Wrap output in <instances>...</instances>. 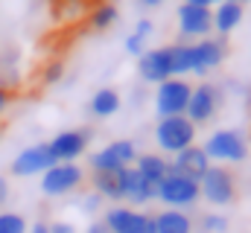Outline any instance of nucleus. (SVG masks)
I'll return each instance as SVG.
<instances>
[{"label":"nucleus","instance_id":"f257e3e1","mask_svg":"<svg viewBox=\"0 0 251 233\" xmlns=\"http://www.w3.org/2000/svg\"><path fill=\"white\" fill-rule=\"evenodd\" d=\"M201 149L207 152L210 163H219V166L222 163H243L249 158V140L237 128H219V131H213L204 140Z\"/></svg>","mask_w":251,"mask_h":233},{"label":"nucleus","instance_id":"f03ea898","mask_svg":"<svg viewBox=\"0 0 251 233\" xmlns=\"http://www.w3.org/2000/svg\"><path fill=\"white\" fill-rule=\"evenodd\" d=\"M199 198H201L199 181H193L187 175H178V172L167 175L158 184V195H155V201H161V204H167L173 210H190V207L199 204Z\"/></svg>","mask_w":251,"mask_h":233},{"label":"nucleus","instance_id":"7ed1b4c3","mask_svg":"<svg viewBox=\"0 0 251 233\" xmlns=\"http://www.w3.org/2000/svg\"><path fill=\"white\" fill-rule=\"evenodd\" d=\"M155 143L161 152L167 155H178L181 149H187L196 143V125L184 114L178 116H161L155 125Z\"/></svg>","mask_w":251,"mask_h":233},{"label":"nucleus","instance_id":"20e7f679","mask_svg":"<svg viewBox=\"0 0 251 233\" xmlns=\"http://www.w3.org/2000/svg\"><path fill=\"white\" fill-rule=\"evenodd\" d=\"M199 186H201V198L210 201L213 207H228L237 201V178L231 175V169L219 163H210V169L201 175Z\"/></svg>","mask_w":251,"mask_h":233},{"label":"nucleus","instance_id":"39448f33","mask_svg":"<svg viewBox=\"0 0 251 233\" xmlns=\"http://www.w3.org/2000/svg\"><path fill=\"white\" fill-rule=\"evenodd\" d=\"M190 93H193V85H190L187 79H181V76H173V79L161 82L158 91H155V111H158V119H161V116L187 114Z\"/></svg>","mask_w":251,"mask_h":233},{"label":"nucleus","instance_id":"423d86ee","mask_svg":"<svg viewBox=\"0 0 251 233\" xmlns=\"http://www.w3.org/2000/svg\"><path fill=\"white\" fill-rule=\"evenodd\" d=\"M137 146L131 140H111L100 152L91 155V172H120L126 166H134Z\"/></svg>","mask_w":251,"mask_h":233},{"label":"nucleus","instance_id":"0eeeda50","mask_svg":"<svg viewBox=\"0 0 251 233\" xmlns=\"http://www.w3.org/2000/svg\"><path fill=\"white\" fill-rule=\"evenodd\" d=\"M102 222H105L108 233H158L149 213L134 210V207H126V204H111L105 210V219Z\"/></svg>","mask_w":251,"mask_h":233},{"label":"nucleus","instance_id":"6e6552de","mask_svg":"<svg viewBox=\"0 0 251 233\" xmlns=\"http://www.w3.org/2000/svg\"><path fill=\"white\" fill-rule=\"evenodd\" d=\"M85 172L79 163H53L47 172L41 175V192L44 195H67L73 192L76 186H82Z\"/></svg>","mask_w":251,"mask_h":233},{"label":"nucleus","instance_id":"1a4fd4ad","mask_svg":"<svg viewBox=\"0 0 251 233\" xmlns=\"http://www.w3.org/2000/svg\"><path fill=\"white\" fill-rule=\"evenodd\" d=\"M190 56H193V73L196 76H204V73H210V70H216L225 56H228V44H225V38L219 35V38H199V41H193L190 44Z\"/></svg>","mask_w":251,"mask_h":233},{"label":"nucleus","instance_id":"9d476101","mask_svg":"<svg viewBox=\"0 0 251 233\" xmlns=\"http://www.w3.org/2000/svg\"><path fill=\"white\" fill-rule=\"evenodd\" d=\"M91 146V131L88 128H67L59 131L53 140H50V152L59 163H76Z\"/></svg>","mask_w":251,"mask_h":233},{"label":"nucleus","instance_id":"9b49d317","mask_svg":"<svg viewBox=\"0 0 251 233\" xmlns=\"http://www.w3.org/2000/svg\"><path fill=\"white\" fill-rule=\"evenodd\" d=\"M219 102H222L219 88L210 85V82H201V85H196L193 93H190V105H187V114L184 116H187L193 125H201V122H207V119L216 116Z\"/></svg>","mask_w":251,"mask_h":233},{"label":"nucleus","instance_id":"f8f14e48","mask_svg":"<svg viewBox=\"0 0 251 233\" xmlns=\"http://www.w3.org/2000/svg\"><path fill=\"white\" fill-rule=\"evenodd\" d=\"M137 73L149 85H161V82L173 79V53H170V44L146 50L143 56L137 58Z\"/></svg>","mask_w":251,"mask_h":233},{"label":"nucleus","instance_id":"ddd939ff","mask_svg":"<svg viewBox=\"0 0 251 233\" xmlns=\"http://www.w3.org/2000/svg\"><path fill=\"white\" fill-rule=\"evenodd\" d=\"M178 32L184 38H207L213 32V9L207 6H193V3H181L178 6Z\"/></svg>","mask_w":251,"mask_h":233},{"label":"nucleus","instance_id":"4468645a","mask_svg":"<svg viewBox=\"0 0 251 233\" xmlns=\"http://www.w3.org/2000/svg\"><path fill=\"white\" fill-rule=\"evenodd\" d=\"M53 163H59L50 152V143H35L26 146L15 161H12V175L18 178H29V175H44Z\"/></svg>","mask_w":251,"mask_h":233},{"label":"nucleus","instance_id":"2eb2a0df","mask_svg":"<svg viewBox=\"0 0 251 233\" xmlns=\"http://www.w3.org/2000/svg\"><path fill=\"white\" fill-rule=\"evenodd\" d=\"M120 186H123V201L134 204V207H143V204L155 201V195H158V186L152 181H146L134 166L120 169Z\"/></svg>","mask_w":251,"mask_h":233},{"label":"nucleus","instance_id":"dca6fc26","mask_svg":"<svg viewBox=\"0 0 251 233\" xmlns=\"http://www.w3.org/2000/svg\"><path fill=\"white\" fill-rule=\"evenodd\" d=\"M210 169V158H207V152L201 149V146H187V149H181L178 155H173V161H170V172H178V175H187L193 181H201V175Z\"/></svg>","mask_w":251,"mask_h":233},{"label":"nucleus","instance_id":"f3484780","mask_svg":"<svg viewBox=\"0 0 251 233\" xmlns=\"http://www.w3.org/2000/svg\"><path fill=\"white\" fill-rule=\"evenodd\" d=\"M243 15H246L243 3H228V0H222L219 6H213V29L225 38V35H231V32L243 23Z\"/></svg>","mask_w":251,"mask_h":233},{"label":"nucleus","instance_id":"a211bd4d","mask_svg":"<svg viewBox=\"0 0 251 233\" xmlns=\"http://www.w3.org/2000/svg\"><path fill=\"white\" fill-rule=\"evenodd\" d=\"M152 222H155V231L158 233H193V219L187 216V210L167 207V210L155 213Z\"/></svg>","mask_w":251,"mask_h":233},{"label":"nucleus","instance_id":"6ab92c4d","mask_svg":"<svg viewBox=\"0 0 251 233\" xmlns=\"http://www.w3.org/2000/svg\"><path fill=\"white\" fill-rule=\"evenodd\" d=\"M134 169L143 175L146 181H152L155 186L170 175V161L164 158V155H155V152H146V155H137V161H134Z\"/></svg>","mask_w":251,"mask_h":233},{"label":"nucleus","instance_id":"aec40b11","mask_svg":"<svg viewBox=\"0 0 251 233\" xmlns=\"http://www.w3.org/2000/svg\"><path fill=\"white\" fill-rule=\"evenodd\" d=\"M120 105H123V99H120V93L114 91V88H100L94 96H91V114L100 116V119H105V116H114L120 111Z\"/></svg>","mask_w":251,"mask_h":233},{"label":"nucleus","instance_id":"412c9836","mask_svg":"<svg viewBox=\"0 0 251 233\" xmlns=\"http://www.w3.org/2000/svg\"><path fill=\"white\" fill-rule=\"evenodd\" d=\"M94 192L105 201H123V186H120V172H94L91 175Z\"/></svg>","mask_w":251,"mask_h":233},{"label":"nucleus","instance_id":"4be33fe9","mask_svg":"<svg viewBox=\"0 0 251 233\" xmlns=\"http://www.w3.org/2000/svg\"><path fill=\"white\" fill-rule=\"evenodd\" d=\"M117 18H120L117 6H114V3H102V6H97V9H94V15H91V29L105 32L108 26H114V23H117Z\"/></svg>","mask_w":251,"mask_h":233},{"label":"nucleus","instance_id":"5701e85b","mask_svg":"<svg viewBox=\"0 0 251 233\" xmlns=\"http://www.w3.org/2000/svg\"><path fill=\"white\" fill-rule=\"evenodd\" d=\"M173 53V76H187L193 73V56H190V44H170Z\"/></svg>","mask_w":251,"mask_h":233},{"label":"nucleus","instance_id":"b1692460","mask_svg":"<svg viewBox=\"0 0 251 233\" xmlns=\"http://www.w3.org/2000/svg\"><path fill=\"white\" fill-rule=\"evenodd\" d=\"M29 225L21 213H0V233H26Z\"/></svg>","mask_w":251,"mask_h":233},{"label":"nucleus","instance_id":"393cba45","mask_svg":"<svg viewBox=\"0 0 251 233\" xmlns=\"http://www.w3.org/2000/svg\"><path fill=\"white\" fill-rule=\"evenodd\" d=\"M228 216L222 213H204L201 216V231L204 233H228Z\"/></svg>","mask_w":251,"mask_h":233},{"label":"nucleus","instance_id":"a878e982","mask_svg":"<svg viewBox=\"0 0 251 233\" xmlns=\"http://www.w3.org/2000/svg\"><path fill=\"white\" fill-rule=\"evenodd\" d=\"M126 53L140 58L143 53H146V38H143V35H137V32H128V38H126Z\"/></svg>","mask_w":251,"mask_h":233},{"label":"nucleus","instance_id":"bb28decb","mask_svg":"<svg viewBox=\"0 0 251 233\" xmlns=\"http://www.w3.org/2000/svg\"><path fill=\"white\" fill-rule=\"evenodd\" d=\"M62 76H64V64H62V61H53V64L47 67V73H44V82H47V85H53V82H59Z\"/></svg>","mask_w":251,"mask_h":233},{"label":"nucleus","instance_id":"cd10ccee","mask_svg":"<svg viewBox=\"0 0 251 233\" xmlns=\"http://www.w3.org/2000/svg\"><path fill=\"white\" fill-rule=\"evenodd\" d=\"M131 32H137V35H143V38L149 41V38H152V32H155V23H152L149 18H140V21L134 23V29H131Z\"/></svg>","mask_w":251,"mask_h":233},{"label":"nucleus","instance_id":"c85d7f7f","mask_svg":"<svg viewBox=\"0 0 251 233\" xmlns=\"http://www.w3.org/2000/svg\"><path fill=\"white\" fill-rule=\"evenodd\" d=\"M100 201H102V198H100L97 192H91V195H85V198H82V210H85V213H94V210L100 207Z\"/></svg>","mask_w":251,"mask_h":233},{"label":"nucleus","instance_id":"c756f323","mask_svg":"<svg viewBox=\"0 0 251 233\" xmlns=\"http://www.w3.org/2000/svg\"><path fill=\"white\" fill-rule=\"evenodd\" d=\"M50 228V233H79L70 222H53V225H47Z\"/></svg>","mask_w":251,"mask_h":233},{"label":"nucleus","instance_id":"7c9ffc66","mask_svg":"<svg viewBox=\"0 0 251 233\" xmlns=\"http://www.w3.org/2000/svg\"><path fill=\"white\" fill-rule=\"evenodd\" d=\"M85 233H108V228H105V222H91Z\"/></svg>","mask_w":251,"mask_h":233},{"label":"nucleus","instance_id":"2f4dec72","mask_svg":"<svg viewBox=\"0 0 251 233\" xmlns=\"http://www.w3.org/2000/svg\"><path fill=\"white\" fill-rule=\"evenodd\" d=\"M6 198H9V184H6V178H0V207L6 204Z\"/></svg>","mask_w":251,"mask_h":233},{"label":"nucleus","instance_id":"473e14b6","mask_svg":"<svg viewBox=\"0 0 251 233\" xmlns=\"http://www.w3.org/2000/svg\"><path fill=\"white\" fill-rule=\"evenodd\" d=\"M9 99H12V93H9V91H3V88H0V114H3V111H6V108H9Z\"/></svg>","mask_w":251,"mask_h":233},{"label":"nucleus","instance_id":"72a5a7b5","mask_svg":"<svg viewBox=\"0 0 251 233\" xmlns=\"http://www.w3.org/2000/svg\"><path fill=\"white\" fill-rule=\"evenodd\" d=\"M184 3H193V6H207V9H213V6H219L222 0H184Z\"/></svg>","mask_w":251,"mask_h":233},{"label":"nucleus","instance_id":"f704fd0d","mask_svg":"<svg viewBox=\"0 0 251 233\" xmlns=\"http://www.w3.org/2000/svg\"><path fill=\"white\" fill-rule=\"evenodd\" d=\"M137 3H140L143 9H158V6H161V3H167V0H137Z\"/></svg>","mask_w":251,"mask_h":233},{"label":"nucleus","instance_id":"c9c22d12","mask_svg":"<svg viewBox=\"0 0 251 233\" xmlns=\"http://www.w3.org/2000/svg\"><path fill=\"white\" fill-rule=\"evenodd\" d=\"M26 233H50V228H47L44 222H35V225H32V228H29Z\"/></svg>","mask_w":251,"mask_h":233},{"label":"nucleus","instance_id":"e433bc0d","mask_svg":"<svg viewBox=\"0 0 251 233\" xmlns=\"http://www.w3.org/2000/svg\"><path fill=\"white\" fill-rule=\"evenodd\" d=\"M240 3H251V0H240Z\"/></svg>","mask_w":251,"mask_h":233}]
</instances>
